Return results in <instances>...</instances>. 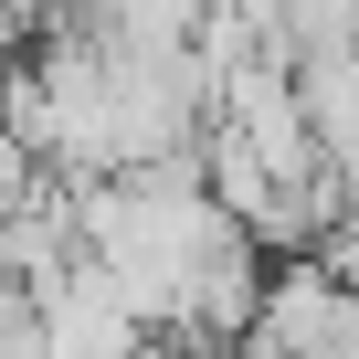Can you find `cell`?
<instances>
[{
    "label": "cell",
    "instance_id": "6da1fadb",
    "mask_svg": "<svg viewBox=\"0 0 359 359\" xmlns=\"http://www.w3.org/2000/svg\"><path fill=\"white\" fill-rule=\"evenodd\" d=\"M243 348H359V285L306 243L296 264L264 275V306H254Z\"/></svg>",
    "mask_w": 359,
    "mask_h": 359
},
{
    "label": "cell",
    "instance_id": "7a4b0ae2",
    "mask_svg": "<svg viewBox=\"0 0 359 359\" xmlns=\"http://www.w3.org/2000/svg\"><path fill=\"white\" fill-rule=\"evenodd\" d=\"M296 85H306V116H317L327 169L359 191V43H348V53H306V64H296Z\"/></svg>",
    "mask_w": 359,
    "mask_h": 359
},
{
    "label": "cell",
    "instance_id": "3957f363",
    "mask_svg": "<svg viewBox=\"0 0 359 359\" xmlns=\"http://www.w3.org/2000/svg\"><path fill=\"white\" fill-rule=\"evenodd\" d=\"M22 11H32V22H53V11H74V0H22Z\"/></svg>",
    "mask_w": 359,
    "mask_h": 359
}]
</instances>
